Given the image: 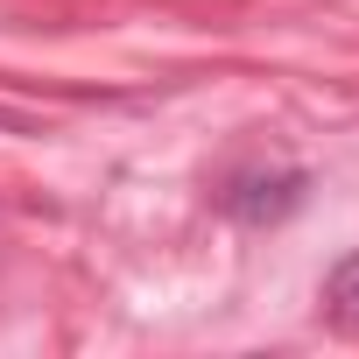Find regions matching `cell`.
I'll return each instance as SVG.
<instances>
[{"instance_id":"7a4b0ae2","label":"cell","mask_w":359,"mask_h":359,"mask_svg":"<svg viewBox=\"0 0 359 359\" xmlns=\"http://www.w3.org/2000/svg\"><path fill=\"white\" fill-rule=\"evenodd\" d=\"M324 310H331V324L359 331V254H345V261L324 275Z\"/></svg>"},{"instance_id":"6da1fadb","label":"cell","mask_w":359,"mask_h":359,"mask_svg":"<svg viewBox=\"0 0 359 359\" xmlns=\"http://www.w3.org/2000/svg\"><path fill=\"white\" fill-rule=\"evenodd\" d=\"M310 191V176L303 169H275V176H233V191H226V212L247 219V226H275L303 205Z\"/></svg>"}]
</instances>
